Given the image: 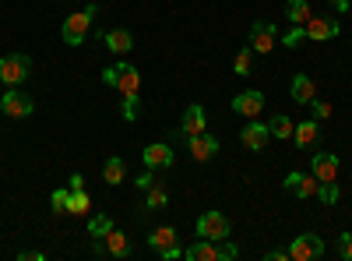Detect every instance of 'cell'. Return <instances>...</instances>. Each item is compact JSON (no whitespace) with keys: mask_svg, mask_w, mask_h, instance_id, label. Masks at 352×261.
<instances>
[{"mask_svg":"<svg viewBox=\"0 0 352 261\" xmlns=\"http://www.w3.org/2000/svg\"><path fill=\"white\" fill-rule=\"evenodd\" d=\"M204 124H208V117H204V106L201 103H190L187 109H184V121H180V127H176V141H187L190 134H201L204 131Z\"/></svg>","mask_w":352,"mask_h":261,"instance_id":"8","label":"cell"},{"mask_svg":"<svg viewBox=\"0 0 352 261\" xmlns=\"http://www.w3.org/2000/svg\"><path fill=\"white\" fill-rule=\"evenodd\" d=\"M331 4H335L338 11H352V4H349V0H331Z\"/></svg>","mask_w":352,"mask_h":261,"instance_id":"39","label":"cell"},{"mask_svg":"<svg viewBox=\"0 0 352 261\" xmlns=\"http://www.w3.org/2000/svg\"><path fill=\"white\" fill-rule=\"evenodd\" d=\"M320 254H324V240H320L317 233H300L296 240L289 244V258L292 261H317Z\"/></svg>","mask_w":352,"mask_h":261,"instance_id":"6","label":"cell"},{"mask_svg":"<svg viewBox=\"0 0 352 261\" xmlns=\"http://www.w3.org/2000/svg\"><path fill=\"white\" fill-rule=\"evenodd\" d=\"M92 21H96V0H88V8H81V11H74V14L64 18L60 39H64L67 46H81V43L88 39V28H92Z\"/></svg>","mask_w":352,"mask_h":261,"instance_id":"2","label":"cell"},{"mask_svg":"<svg viewBox=\"0 0 352 261\" xmlns=\"http://www.w3.org/2000/svg\"><path fill=\"white\" fill-rule=\"evenodd\" d=\"M338 169H342V163H338V156H331V152H317L314 163H310V173H314L320 184H335V180H338Z\"/></svg>","mask_w":352,"mask_h":261,"instance_id":"13","label":"cell"},{"mask_svg":"<svg viewBox=\"0 0 352 261\" xmlns=\"http://www.w3.org/2000/svg\"><path fill=\"white\" fill-rule=\"evenodd\" d=\"M236 254H240V247L232 244L229 237H226V240H219V261H232V258H236Z\"/></svg>","mask_w":352,"mask_h":261,"instance_id":"33","label":"cell"},{"mask_svg":"<svg viewBox=\"0 0 352 261\" xmlns=\"http://www.w3.org/2000/svg\"><path fill=\"white\" fill-rule=\"evenodd\" d=\"M102 180L106 184H120V180H127V163L120 159V156H109L106 163H102Z\"/></svg>","mask_w":352,"mask_h":261,"instance_id":"22","label":"cell"},{"mask_svg":"<svg viewBox=\"0 0 352 261\" xmlns=\"http://www.w3.org/2000/svg\"><path fill=\"white\" fill-rule=\"evenodd\" d=\"M187 149L194 156V163H208L219 156V138H212L208 131H201V134H190L187 138Z\"/></svg>","mask_w":352,"mask_h":261,"instance_id":"11","label":"cell"},{"mask_svg":"<svg viewBox=\"0 0 352 261\" xmlns=\"http://www.w3.org/2000/svg\"><path fill=\"white\" fill-rule=\"evenodd\" d=\"M148 247L155 254H166L169 247H176V229L173 226H155L152 233H148Z\"/></svg>","mask_w":352,"mask_h":261,"instance_id":"18","label":"cell"},{"mask_svg":"<svg viewBox=\"0 0 352 261\" xmlns=\"http://www.w3.org/2000/svg\"><path fill=\"white\" fill-rule=\"evenodd\" d=\"M338 254H342L345 261H352V233H342V237H338Z\"/></svg>","mask_w":352,"mask_h":261,"instance_id":"34","label":"cell"},{"mask_svg":"<svg viewBox=\"0 0 352 261\" xmlns=\"http://www.w3.org/2000/svg\"><path fill=\"white\" fill-rule=\"evenodd\" d=\"M134 184H138V187H141V191H148V187H152V184H155V177H152V169H144V173H141V177H138V180H134Z\"/></svg>","mask_w":352,"mask_h":261,"instance_id":"35","label":"cell"},{"mask_svg":"<svg viewBox=\"0 0 352 261\" xmlns=\"http://www.w3.org/2000/svg\"><path fill=\"white\" fill-rule=\"evenodd\" d=\"M317 198L324 201V205H335V201H338V180L335 184H320L317 187Z\"/></svg>","mask_w":352,"mask_h":261,"instance_id":"32","label":"cell"},{"mask_svg":"<svg viewBox=\"0 0 352 261\" xmlns=\"http://www.w3.org/2000/svg\"><path fill=\"white\" fill-rule=\"evenodd\" d=\"M141 159H144V166L148 169H166V166H173V149L166 141H155V145H144V152H141Z\"/></svg>","mask_w":352,"mask_h":261,"instance_id":"14","label":"cell"},{"mask_svg":"<svg viewBox=\"0 0 352 261\" xmlns=\"http://www.w3.org/2000/svg\"><path fill=\"white\" fill-rule=\"evenodd\" d=\"M268 138H272L268 124H243V131H240V141L247 145L250 152H264V145H268Z\"/></svg>","mask_w":352,"mask_h":261,"instance_id":"15","label":"cell"},{"mask_svg":"<svg viewBox=\"0 0 352 261\" xmlns=\"http://www.w3.org/2000/svg\"><path fill=\"white\" fill-rule=\"evenodd\" d=\"M194 229H197L201 240H215V244H219V240L229 237V219H226V212H215V209H212V212H204V216L197 219Z\"/></svg>","mask_w":352,"mask_h":261,"instance_id":"5","label":"cell"},{"mask_svg":"<svg viewBox=\"0 0 352 261\" xmlns=\"http://www.w3.org/2000/svg\"><path fill=\"white\" fill-rule=\"evenodd\" d=\"M67 187H71V191H78V187H85V177H81V173H74V177L67 180Z\"/></svg>","mask_w":352,"mask_h":261,"instance_id":"38","label":"cell"},{"mask_svg":"<svg viewBox=\"0 0 352 261\" xmlns=\"http://www.w3.org/2000/svg\"><path fill=\"white\" fill-rule=\"evenodd\" d=\"M303 39H307V28H303V25H292V28H289V32H285L278 43H282V46H289V50H296Z\"/></svg>","mask_w":352,"mask_h":261,"instance_id":"29","label":"cell"},{"mask_svg":"<svg viewBox=\"0 0 352 261\" xmlns=\"http://www.w3.org/2000/svg\"><path fill=\"white\" fill-rule=\"evenodd\" d=\"M264 258H268V261H289V247H285V251H282V247H275V251H268Z\"/></svg>","mask_w":352,"mask_h":261,"instance_id":"36","label":"cell"},{"mask_svg":"<svg viewBox=\"0 0 352 261\" xmlns=\"http://www.w3.org/2000/svg\"><path fill=\"white\" fill-rule=\"evenodd\" d=\"M50 201H53V212H67V201H71V187H56V191L50 194Z\"/></svg>","mask_w":352,"mask_h":261,"instance_id":"31","label":"cell"},{"mask_svg":"<svg viewBox=\"0 0 352 261\" xmlns=\"http://www.w3.org/2000/svg\"><path fill=\"white\" fill-rule=\"evenodd\" d=\"M102 39H106V50H109V53H116V56L134 50V36L127 32V28H113V32H106Z\"/></svg>","mask_w":352,"mask_h":261,"instance_id":"17","label":"cell"},{"mask_svg":"<svg viewBox=\"0 0 352 261\" xmlns=\"http://www.w3.org/2000/svg\"><path fill=\"white\" fill-rule=\"evenodd\" d=\"M307 39H314V43H324V39H335L338 36V18H331V14H314L307 25Z\"/></svg>","mask_w":352,"mask_h":261,"instance_id":"10","label":"cell"},{"mask_svg":"<svg viewBox=\"0 0 352 261\" xmlns=\"http://www.w3.org/2000/svg\"><path fill=\"white\" fill-rule=\"evenodd\" d=\"M285 18H289L292 25H307V21L314 18V11H310L307 0H289V4H285Z\"/></svg>","mask_w":352,"mask_h":261,"instance_id":"23","label":"cell"},{"mask_svg":"<svg viewBox=\"0 0 352 261\" xmlns=\"http://www.w3.org/2000/svg\"><path fill=\"white\" fill-rule=\"evenodd\" d=\"M314 96H317V81L310 74H296V78H292V99H296L300 106H307Z\"/></svg>","mask_w":352,"mask_h":261,"instance_id":"20","label":"cell"},{"mask_svg":"<svg viewBox=\"0 0 352 261\" xmlns=\"http://www.w3.org/2000/svg\"><path fill=\"white\" fill-rule=\"evenodd\" d=\"M250 61H254V50H250V46H243V50L236 53V61H232V71H236L240 78H247V74L254 71V67H250Z\"/></svg>","mask_w":352,"mask_h":261,"instance_id":"28","label":"cell"},{"mask_svg":"<svg viewBox=\"0 0 352 261\" xmlns=\"http://www.w3.org/2000/svg\"><path fill=\"white\" fill-rule=\"evenodd\" d=\"M282 187L289 191V194H296V198H317V187H320V180L314 177V173H289V177L282 180Z\"/></svg>","mask_w":352,"mask_h":261,"instance_id":"12","label":"cell"},{"mask_svg":"<svg viewBox=\"0 0 352 261\" xmlns=\"http://www.w3.org/2000/svg\"><path fill=\"white\" fill-rule=\"evenodd\" d=\"M18 258H21V261H43L46 254H43V251H18Z\"/></svg>","mask_w":352,"mask_h":261,"instance_id":"37","label":"cell"},{"mask_svg":"<svg viewBox=\"0 0 352 261\" xmlns=\"http://www.w3.org/2000/svg\"><path fill=\"white\" fill-rule=\"evenodd\" d=\"M292 141H296V149H314V145L320 141V127H317V121H303V124H296V131H292Z\"/></svg>","mask_w":352,"mask_h":261,"instance_id":"16","label":"cell"},{"mask_svg":"<svg viewBox=\"0 0 352 261\" xmlns=\"http://www.w3.org/2000/svg\"><path fill=\"white\" fill-rule=\"evenodd\" d=\"M102 81L109 85V89L120 92L124 103H138V92H141V71H138L134 64L116 61V64L102 67Z\"/></svg>","mask_w":352,"mask_h":261,"instance_id":"1","label":"cell"},{"mask_svg":"<svg viewBox=\"0 0 352 261\" xmlns=\"http://www.w3.org/2000/svg\"><path fill=\"white\" fill-rule=\"evenodd\" d=\"M28 74H32L28 53H4L0 56V81H4L8 89H18L21 81H28Z\"/></svg>","mask_w":352,"mask_h":261,"instance_id":"3","label":"cell"},{"mask_svg":"<svg viewBox=\"0 0 352 261\" xmlns=\"http://www.w3.org/2000/svg\"><path fill=\"white\" fill-rule=\"evenodd\" d=\"M102 240H106V254H109V258H127V254H131V240H127V233H120L116 226L109 229Z\"/></svg>","mask_w":352,"mask_h":261,"instance_id":"21","label":"cell"},{"mask_svg":"<svg viewBox=\"0 0 352 261\" xmlns=\"http://www.w3.org/2000/svg\"><path fill=\"white\" fill-rule=\"evenodd\" d=\"M0 113L11 117V121H28L36 113V103H32V96H25L18 89H8L4 96H0Z\"/></svg>","mask_w":352,"mask_h":261,"instance_id":"4","label":"cell"},{"mask_svg":"<svg viewBox=\"0 0 352 261\" xmlns=\"http://www.w3.org/2000/svg\"><path fill=\"white\" fill-rule=\"evenodd\" d=\"M144 194H148V198H144V205H141V209H148V212L162 209L166 201H169V191H166V184H162V180H155V184H152L148 191H144Z\"/></svg>","mask_w":352,"mask_h":261,"instance_id":"24","label":"cell"},{"mask_svg":"<svg viewBox=\"0 0 352 261\" xmlns=\"http://www.w3.org/2000/svg\"><path fill=\"white\" fill-rule=\"evenodd\" d=\"M307 106H310V113H314V121H328V117H331V103L317 99V96H314V99H310Z\"/></svg>","mask_w":352,"mask_h":261,"instance_id":"30","label":"cell"},{"mask_svg":"<svg viewBox=\"0 0 352 261\" xmlns=\"http://www.w3.org/2000/svg\"><path fill=\"white\" fill-rule=\"evenodd\" d=\"M0 85H4V81H0Z\"/></svg>","mask_w":352,"mask_h":261,"instance_id":"40","label":"cell"},{"mask_svg":"<svg viewBox=\"0 0 352 261\" xmlns=\"http://www.w3.org/2000/svg\"><path fill=\"white\" fill-rule=\"evenodd\" d=\"M264 103H268V99H264L261 89H247V92H240L236 99H232V113H240V117H247V121H257Z\"/></svg>","mask_w":352,"mask_h":261,"instance_id":"9","label":"cell"},{"mask_svg":"<svg viewBox=\"0 0 352 261\" xmlns=\"http://www.w3.org/2000/svg\"><path fill=\"white\" fill-rule=\"evenodd\" d=\"M109 229H113V219L109 216H92V219H88V237H92V240H102Z\"/></svg>","mask_w":352,"mask_h":261,"instance_id":"27","label":"cell"},{"mask_svg":"<svg viewBox=\"0 0 352 261\" xmlns=\"http://www.w3.org/2000/svg\"><path fill=\"white\" fill-rule=\"evenodd\" d=\"M67 212H71V216H88V212H92V198L85 194V187L71 191V201H67Z\"/></svg>","mask_w":352,"mask_h":261,"instance_id":"25","label":"cell"},{"mask_svg":"<svg viewBox=\"0 0 352 261\" xmlns=\"http://www.w3.org/2000/svg\"><path fill=\"white\" fill-rule=\"evenodd\" d=\"M268 131H272V138H282V141H289V138H292V131H296V121H289L285 113H278V117H272Z\"/></svg>","mask_w":352,"mask_h":261,"instance_id":"26","label":"cell"},{"mask_svg":"<svg viewBox=\"0 0 352 261\" xmlns=\"http://www.w3.org/2000/svg\"><path fill=\"white\" fill-rule=\"evenodd\" d=\"M184 258H187V261H219V244L197 237V244H190V247L184 251Z\"/></svg>","mask_w":352,"mask_h":261,"instance_id":"19","label":"cell"},{"mask_svg":"<svg viewBox=\"0 0 352 261\" xmlns=\"http://www.w3.org/2000/svg\"><path fill=\"white\" fill-rule=\"evenodd\" d=\"M278 43V28H275V21H254L250 25V50L254 53H272V46Z\"/></svg>","mask_w":352,"mask_h":261,"instance_id":"7","label":"cell"}]
</instances>
